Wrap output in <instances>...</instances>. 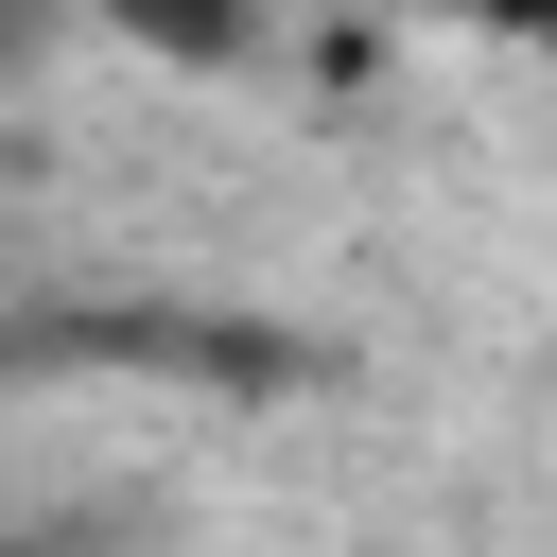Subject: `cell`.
Returning <instances> with one entry per match:
<instances>
[]
</instances>
